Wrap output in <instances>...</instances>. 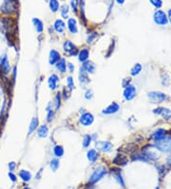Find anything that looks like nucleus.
<instances>
[{
	"mask_svg": "<svg viewBox=\"0 0 171 189\" xmlns=\"http://www.w3.org/2000/svg\"><path fill=\"white\" fill-rule=\"evenodd\" d=\"M19 176L24 181H30V179H32V174H30L29 171H27V170H20Z\"/></svg>",
	"mask_w": 171,
	"mask_h": 189,
	"instance_id": "nucleus-22",
	"label": "nucleus"
},
{
	"mask_svg": "<svg viewBox=\"0 0 171 189\" xmlns=\"http://www.w3.org/2000/svg\"><path fill=\"white\" fill-rule=\"evenodd\" d=\"M168 17H169V21L171 23V10H169V11H168Z\"/></svg>",
	"mask_w": 171,
	"mask_h": 189,
	"instance_id": "nucleus-43",
	"label": "nucleus"
},
{
	"mask_svg": "<svg viewBox=\"0 0 171 189\" xmlns=\"http://www.w3.org/2000/svg\"><path fill=\"white\" fill-rule=\"evenodd\" d=\"M107 173V169L104 167V166L98 167L96 170H94V172L92 173V175L90 176V178H89V184H95V182L99 181Z\"/></svg>",
	"mask_w": 171,
	"mask_h": 189,
	"instance_id": "nucleus-2",
	"label": "nucleus"
},
{
	"mask_svg": "<svg viewBox=\"0 0 171 189\" xmlns=\"http://www.w3.org/2000/svg\"><path fill=\"white\" fill-rule=\"evenodd\" d=\"M166 130H163V129H158L154 134H153V136H152V138L154 139L155 142H158V141H160V139L163 138L164 137H166Z\"/></svg>",
	"mask_w": 171,
	"mask_h": 189,
	"instance_id": "nucleus-19",
	"label": "nucleus"
},
{
	"mask_svg": "<svg viewBox=\"0 0 171 189\" xmlns=\"http://www.w3.org/2000/svg\"><path fill=\"white\" fill-rule=\"evenodd\" d=\"M70 6L72 10L74 11H77V8H78V0H71L70 2Z\"/></svg>",
	"mask_w": 171,
	"mask_h": 189,
	"instance_id": "nucleus-36",
	"label": "nucleus"
},
{
	"mask_svg": "<svg viewBox=\"0 0 171 189\" xmlns=\"http://www.w3.org/2000/svg\"><path fill=\"white\" fill-rule=\"evenodd\" d=\"M9 168H10L11 171H14L15 168H16V164H15V162H14V161L10 162V163H9Z\"/></svg>",
	"mask_w": 171,
	"mask_h": 189,
	"instance_id": "nucleus-39",
	"label": "nucleus"
},
{
	"mask_svg": "<svg viewBox=\"0 0 171 189\" xmlns=\"http://www.w3.org/2000/svg\"><path fill=\"white\" fill-rule=\"evenodd\" d=\"M136 96V88L133 85H128L125 88L124 91V96L126 100H131L134 96Z\"/></svg>",
	"mask_w": 171,
	"mask_h": 189,
	"instance_id": "nucleus-7",
	"label": "nucleus"
},
{
	"mask_svg": "<svg viewBox=\"0 0 171 189\" xmlns=\"http://www.w3.org/2000/svg\"><path fill=\"white\" fill-rule=\"evenodd\" d=\"M119 109H120V106L117 104L116 102H112L110 105H108L107 108H105L103 110V114H105V115H111V114H115V113H117L119 111Z\"/></svg>",
	"mask_w": 171,
	"mask_h": 189,
	"instance_id": "nucleus-9",
	"label": "nucleus"
},
{
	"mask_svg": "<svg viewBox=\"0 0 171 189\" xmlns=\"http://www.w3.org/2000/svg\"><path fill=\"white\" fill-rule=\"evenodd\" d=\"M56 68L61 72V73H65L66 69H67V65H66V61L64 58H60L57 63H56Z\"/></svg>",
	"mask_w": 171,
	"mask_h": 189,
	"instance_id": "nucleus-23",
	"label": "nucleus"
},
{
	"mask_svg": "<svg viewBox=\"0 0 171 189\" xmlns=\"http://www.w3.org/2000/svg\"><path fill=\"white\" fill-rule=\"evenodd\" d=\"M79 78H80V81L82 83H88L89 81V79L88 77L87 72H86L83 68L80 69V74H79Z\"/></svg>",
	"mask_w": 171,
	"mask_h": 189,
	"instance_id": "nucleus-26",
	"label": "nucleus"
},
{
	"mask_svg": "<svg viewBox=\"0 0 171 189\" xmlns=\"http://www.w3.org/2000/svg\"><path fill=\"white\" fill-rule=\"evenodd\" d=\"M64 50L67 52V53H69V54H70L72 51H74L75 50V46H74V44L72 43V42H70V41H66L65 43H64Z\"/></svg>",
	"mask_w": 171,
	"mask_h": 189,
	"instance_id": "nucleus-24",
	"label": "nucleus"
},
{
	"mask_svg": "<svg viewBox=\"0 0 171 189\" xmlns=\"http://www.w3.org/2000/svg\"><path fill=\"white\" fill-rule=\"evenodd\" d=\"M116 1H117L119 4H124V2H125V0H116Z\"/></svg>",
	"mask_w": 171,
	"mask_h": 189,
	"instance_id": "nucleus-44",
	"label": "nucleus"
},
{
	"mask_svg": "<svg viewBox=\"0 0 171 189\" xmlns=\"http://www.w3.org/2000/svg\"><path fill=\"white\" fill-rule=\"evenodd\" d=\"M38 125V119L37 118H33L32 122H30V128H29V135H30L35 129L36 127Z\"/></svg>",
	"mask_w": 171,
	"mask_h": 189,
	"instance_id": "nucleus-28",
	"label": "nucleus"
},
{
	"mask_svg": "<svg viewBox=\"0 0 171 189\" xmlns=\"http://www.w3.org/2000/svg\"><path fill=\"white\" fill-rule=\"evenodd\" d=\"M68 28L71 34H77L78 33V28H77V23L74 18H70L68 21Z\"/></svg>",
	"mask_w": 171,
	"mask_h": 189,
	"instance_id": "nucleus-13",
	"label": "nucleus"
},
{
	"mask_svg": "<svg viewBox=\"0 0 171 189\" xmlns=\"http://www.w3.org/2000/svg\"><path fill=\"white\" fill-rule=\"evenodd\" d=\"M24 189H30V188H29V187H26V188H24Z\"/></svg>",
	"mask_w": 171,
	"mask_h": 189,
	"instance_id": "nucleus-45",
	"label": "nucleus"
},
{
	"mask_svg": "<svg viewBox=\"0 0 171 189\" xmlns=\"http://www.w3.org/2000/svg\"><path fill=\"white\" fill-rule=\"evenodd\" d=\"M0 67H1V69H2L4 74H8V73L10 72L11 67H10L9 62H8L7 56H4V57L1 59V62H0Z\"/></svg>",
	"mask_w": 171,
	"mask_h": 189,
	"instance_id": "nucleus-14",
	"label": "nucleus"
},
{
	"mask_svg": "<svg viewBox=\"0 0 171 189\" xmlns=\"http://www.w3.org/2000/svg\"><path fill=\"white\" fill-rule=\"evenodd\" d=\"M53 153H54V155H55L56 157H58V158L62 157L64 155V148L61 145H56L55 147H54V149H53Z\"/></svg>",
	"mask_w": 171,
	"mask_h": 189,
	"instance_id": "nucleus-29",
	"label": "nucleus"
},
{
	"mask_svg": "<svg viewBox=\"0 0 171 189\" xmlns=\"http://www.w3.org/2000/svg\"><path fill=\"white\" fill-rule=\"evenodd\" d=\"M148 97L153 101V103H160L167 99V96L162 92H150Z\"/></svg>",
	"mask_w": 171,
	"mask_h": 189,
	"instance_id": "nucleus-5",
	"label": "nucleus"
},
{
	"mask_svg": "<svg viewBox=\"0 0 171 189\" xmlns=\"http://www.w3.org/2000/svg\"><path fill=\"white\" fill-rule=\"evenodd\" d=\"M61 15H62L63 18H68V15H69V6L68 5H64L62 7Z\"/></svg>",
	"mask_w": 171,
	"mask_h": 189,
	"instance_id": "nucleus-32",
	"label": "nucleus"
},
{
	"mask_svg": "<svg viewBox=\"0 0 171 189\" xmlns=\"http://www.w3.org/2000/svg\"><path fill=\"white\" fill-rule=\"evenodd\" d=\"M86 99H92V92H91V91H88V92L86 93Z\"/></svg>",
	"mask_w": 171,
	"mask_h": 189,
	"instance_id": "nucleus-40",
	"label": "nucleus"
},
{
	"mask_svg": "<svg viewBox=\"0 0 171 189\" xmlns=\"http://www.w3.org/2000/svg\"><path fill=\"white\" fill-rule=\"evenodd\" d=\"M17 1L16 0H5L1 9V13L6 15H13L14 14L17 10Z\"/></svg>",
	"mask_w": 171,
	"mask_h": 189,
	"instance_id": "nucleus-1",
	"label": "nucleus"
},
{
	"mask_svg": "<svg viewBox=\"0 0 171 189\" xmlns=\"http://www.w3.org/2000/svg\"><path fill=\"white\" fill-rule=\"evenodd\" d=\"M95 68H96L95 64L92 61H85L83 64V69L87 73H90V74L94 73Z\"/></svg>",
	"mask_w": 171,
	"mask_h": 189,
	"instance_id": "nucleus-15",
	"label": "nucleus"
},
{
	"mask_svg": "<svg viewBox=\"0 0 171 189\" xmlns=\"http://www.w3.org/2000/svg\"><path fill=\"white\" fill-rule=\"evenodd\" d=\"M96 148L103 152H109L112 149V144L109 142H96Z\"/></svg>",
	"mask_w": 171,
	"mask_h": 189,
	"instance_id": "nucleus-8",
	"label": "nucleus"
},
{
	"mask_svg": "<svg viewBox=\"0 0 171 189\" xmlns=\"http://www.w3.org/2000/svg\"><path fill=\"white\" fill-rule=\"evenodd\" d=\"M153 113L157 114V115H160L163 119H169L171 118V112L167 108H163V107L157 108L153 111Z\"/></svg>",
	"mask_w": 171,
	"mask_h": 189,
	"instance_id": "nucleus-10",
	"label": "nucleus"
},
{
	"mask_svg": "<svg viewBox=\"0 0 171 189\" xmlns=\"http://www.w3.org/2000/svg\"><path fill=\"white\" fill-rule=\"evenodd\" d=\"M87 157L89 161L95 162L97 161V158H98V154H97V152L94 149H90L87 153Z\"/></svg>",
	"mask_w": 171,
	"mask_h": 189,
	"instance_id": "nucleus-21",
	"label": "nucleus"
},
{
	"mask_svg": "<svg viewBox=\"0 0 171 189\" xmlns=\"http://www.w3.org/2000/svg\"><path fill=\"white\" fill-rule=\"evenodd\" d=\"M54 29H55V31L57 33H63L65 31V28H66V24L64 23L63 20L61 19H57L55 22H54Z\"/></svg>",
	"mask_w": 171,
	"mask_h": 189,
	"instance_id": "nucleus-16",
	"label": "nucleus"
},
{
	"mask_svg": "<svg viewBox=\"0 0 171 189\" xmlns=\"http://www.w3.org/2000/svg\"><path fill=\"white\" fill-rule=\"evenodd\" d=\"M149 1L156 8H161L163 6V1H162V0H149Z\"/></svg>",
	"mask_w": 171,
	"mask_h": 189,
	"instance_id": "nucleus-34",
	"label": "nucleus"
},
{
	"mask_svg": "<svg viewBox=\"0 0 171 189\" xmlns=\"http://www.w3.org/2000/svg\"><path fill=\"white\" fill-rule=\"evenodd\" d=\"M142 69H143L142 65L140 64V63H136L135 65L133 66V68L131 69V75L132 76H137V75H139L140 73H141Z\"/></svg>",
	"mask_w": 171,
	"mask_h": 189,
	"instance_id": "nucleus-27",
	"label": "nucleus"
},
{
	"mask_svg": "<svg viewBox=\"0 0 171 189\" xmlns=\"http://www.w3.org/2000/svg\"><path fill=\"white\" fill-rule=\"evenodd\" d=\"M94 117L91 113H85L80 118V123L84 126H89L93 123Z\"/></svg>",
	"mask_w": 171,
	"mask_h": 189,
	"instance_id": "nucleus-6",
	"label": "nucleus"
},
{
	"mask_svg": "<svg viewBox=\"0 0 171 189\" xmlns=\"http://www.w3.org/2000/svg\"><path fill=\"white\" fill-rule=\"evenodd\" d=\"M113 163L116 164V165H121V166L126 165V164L127 163V158L125 155H122V154L117 155L114 158Z\"/></svg>",
	"mask_w": 171,
	"mask_h": 189,
	"instance_id": "nucleus-11",
	"label": "nucleus"
},
{
	"mask_svg": "<svg viewBox=\"0 0 171 189\" xmlns=\"http://www.w3.org/2000/svg\"><path fill=\"white\" fill-rule=\"evenodd\" d=\"M9 177L11 178V181H16V176H15L14 174L10 173V174H9Z\"/></svg>",
	"mask_w": 171,
	"mask_h": 189,
	"instance_id": "nucleus-41",
	"label": "nucleus"
},
{
	"mask_svg": "<svg viewBox=\"0 0 171 189\" xmlns=\"http://www.w3.org/2000/svg\"><path fill=\"white\" fill-rule=\"evenodd\" d=\"M67 81H68V86L70 87V89H74V83H73V79L71 77H69L68 79H67Z\"/></svg>",
	"mask_w": 171,
	"mask_h": 189,
	"instance_id": "nucleus-37",
	"label": "nucleus"
},
{
	"mask_svg": "<svg viewBox=\"0 0 171 189\" xmlns=\"http://www.w3.org/2000/svg\"><path fill=\"white\" fill-rule=\"evenodd\" d=\"M50 8L53 13H56L59 9V3L57 0H50Z\"/></svg>",
	"mask_w": 171,
	"mask_h": 189,
	"instance_id": "nucleus-30",
	"label": "nucleus"
},
{
	"mask_svg": "<svg viewBox=\"0 0 171 189\" xmlns=\"http://www.w3.org/2000/svg\"><path fill=\"white\" fill-rule=\"evenodd\" d=\"M156 147L163 152H171V138H163L156 142Z\"/></svg>",
	"mask_w": 171,
	"mask_h": 189,
	"instance_id": "nucleus-3",
	"label": "nucleus"
},
{
	"mask_svg": "<svg viewBox=\"0 0 171 189\" xmlns=\"http://www.w3.org/2000/svg\"><path fill=\"white\" fill-rule=\"evenodd\" d=\"M59 81V78L56 75H51L48 77V86L51 90H54L57 87V83Z\"/></svg>",
	"mask_w": 171,
	"mask_h": 189,
	"instance_id": "nucleus-17",
	"label": "nucleus"
},
{
	"mask_svg": "<svg viewBox=\"0 0 171 189\" xmlns=\"http://www.w3.org/2000/svg\"><path fill=\"white\" fill-rule=\"evenodd\" d=\"M111 171L114 172V174H115V178L117 179V181L120 182V184H121L122 185H124V181H123V179H122V177H121L120 172H115V170H114V169H111Z\"/></svg>",
	"mask_w": 171,
	"mask_h": 189,
	"instance_id": "nucleus-35",
	"label": "nucleus"
},
{
	"mask_svg": "<svg viewBox=\"0 0 171 189\" xmlns=\"http://www.w3.org/2000/svg\"><path fill=\"white\" fill-rule=\"evenodd\" d=\"M48 134V128L47 125H41L37 130V135L39 138H46Z\"/></svg>",
	"mask_w": 171,
	"mask_h": 189,
	"instance_id": "nucleus-20",
	"label": "nucleus"
},
{
	"mask_svg": "<svg viewBox=\"0 0 171 189\" xmlns=\"http://www.w3.org/2000/svg\"><path fill=\"white\" fill-rule=\"evenodd\" d=\"M33 22L34 26H35L36 31H37L38 33L43 32V29H44V26H43V22H42L41 20H39L38 18H33Z\"/></svg>",
	"mask_w": 171,
	"mask_h": 189,
	"instance_id": "nucleus-25",
	"label": "nucleus"
},
{
	"mask_svg": "<svg viewBox=\"0 0 171 189\" xmlns=\"http://www.w3.org/2000/svg\"><path fill=\"white\" fill-rule=\"evenodd\" d=\"M154 21L156 24L158 25H166L167 22H168V19H167V16L166 15V13L163 11H155L154 14Z\"/></svg>",
	"mask_w": 171,
	"mask_h": 189,
	"instance_id": "nucleus-4",
	"label": "nucleus"
},
{
	"mask_svg": "<svg viewBox=\"0 0 171 189\" xmlns=\"http://www.w3.org/2000/svg\"><path fill=\"white\" fill-rule=\"evenodd\" d=\"M90 142H91V137L89 136V135L86 136L85 138H84V141H83V146L87 148V147H89V146Z\"/></svg>",
	"mask_w": 171,
	"mask_h": 189,
	"instance_id": "nucleus-33",
	"label": "nucleus"
},
{
	"mask_svg": "<svg viewBox=\"0 0 171 189\" xmlns=\"http://www.w3.org/2000/svg\"><path fill=\"white\" fill-rule=\"evenodd\" d=\"M59 59H60V54L55 50H51V53H50V59H48L50 64L51 65L56 64Z\"/></svg>",
	"mask_w": 171,
	"mask_h": 189,
	"instance_id": "nucleus-12",
	"label": "nucleus"
},
{
	"mask_svg": "<svg viewBox=\"0 0 171 189\" xmlns=\"http://www.w3.org/2000/svg\"><path fill=\"white\" fill-rule=\"evenodd\" d=\"M68 67H69V69H70V72L72 73L73 71H74V66L72 65V63H69L68 64Z\"/></svg>",
	"mask_w": 171,
	"mask_h": 189,
	"instance_id": "nucleus-42",
	"label": "nucleus"
},
{
	"mask_svg": "<svg viewBox=\"0 0 171 189\" xmlns=\"http://www.w3.org/2000/svg\"><path fill=\"white\" fill-rule=\"evenodd\" d=\"M89 57V52L88 49H83L82 51L79 52V54H78L79 61H81V62L87 61Z\"/></svg>",
	"mask_w": 171,
	"mask_h": 189,
	"instance_id": "nucleus-18",
	"label": "nucleus"
},
{
	"mask_svg": "<svg viewBox=\"0 0 171 189\" xmlns=\"http://www.w3.org/2000/svg\"><path fill=\"white\" fill-rule=\"evenodd\" d=\"M55 109L57 110V109L60 107V94H57L56 96H55Z\"/></svg>",
	"mask_w": 171,
	"mask_h": 189,
	"instance_id": "nucleus-38",
	"label": "nucleus"
},
{
	"mask_svg": "<svg viewBox=\"0 0 171 189\" xmlns=\"http://www.w3.org/2000/svg\"><path fill=\"white\" fill-rule=\"evenodd\" d=\"M59 163H60L59 161L56 160V158H54V160H51V169L53 170V171H56V170L58 169Z\"/></svg>",
	"mask_w": 171,
	"mask_h": 189,
	"instance_id": "nucleus-31",
	"label": "nucleus"
}]
</instances>
